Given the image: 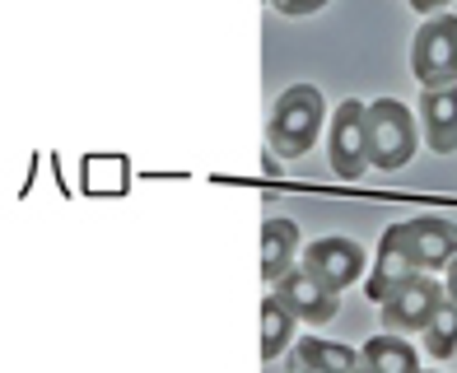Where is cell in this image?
<instances>
[{
  "label": "cell",
  "instance_id": "cell-1",
  "mask_svg": "<svg viewBox=\"0 0 457 373\" xmlns=\"http://www.w3.org/2000/svg\"><path fill=\"white\" fill-rule=\"evenodd\" d=\"M327 121V103H322V89L318 85H289L276 108H271V127H266V136H271V150L280 159H299L313 150V140L322 131Z\"/></svg>",
  "mask_w": 457,
  "mask_h": 373
},
{
  "label": "cell",
  "instance_id": "cell-2",
  "mask_svg": "<svg viewBox=\"0 0 457 373\" xmlns=\"http://www.w3.org/2000/svg\"><path fill=\"white\" fill-rule=\"evenodd\" d=\"M415 140H420V131H415V117L406 103L397 98L369 103V163L373 169H383V173L406 169L415 159Z\"/></svg>",
  "mask_w": 457,
  "mask_h": 373
},
{
  "label": "cell",
  "instance_id": "cell-3",
  "mask_svg": "<svg viewBox=\"0 0 457 373\" xmlns=\"http://www.w3.org/2000/svg\"><path fill=\"white\" fill-rule=\"evenodd\" d=\"M411 75L420 89H448L457 85V14H429L411 47Z\"/></svg>",
  "mask_w": 457,
  "mask_h": 373
},
{
  "label": "cell",
  "instance_id": "cell-4",
  "mask_svg": "<svg viewBox=\"0 0 457 373\" xmlns=\"http://www.w3.org/2000/svg\"><path fill=\"white\" fill-rule=\"evenodd\" d=\"M331 173L341 182H355L369 169V108L360 98H345L337 112H331Z\"/></svg>",
  "mask_w": 457,
  "mask_h": 373
},
{
  "label": "cell",
  "instance_id": "cell-5",
  "mask_svg": "<svg viewBox=\"0 0 457 373\" xmlns=\"http://www.w3.org/2000/svg\"><path fill=\"white\" fill-rule=\"evenodd\" d=\"M448 299V285L429 280V271H415L397 294H387L383 308V327L387 331H425V322L434 318V308Z\"/></svg>",
  "mask_w": 457,
  "mask_h": 373
},
{
  "label": "cell",
  "instance_id": "cell-6",
  "mask_svg": "<svg viewBox=\"0 0 457 373\" xmlns=\"http://www.w3.org/2000/svg\"><path fill=\"white\" fill-rule=\"evenodd\" d=\"M271 289H276L289 308H295L299 322H313V327L331 322V318H337V308H341V289H331L327 280H318L308 266H299V271H285Z\"/></svg>",
  "mask_w": 457,
  "mask_h": 373
},
{
  "label": "cell",
  "instance_id": "cell-7",
  "mask_svg": "<svg viewBox=\"0 0 457 373\" xmlns=\"http://www.w3.org/2000/svg\"><path fill=\"white\" fill-rule=\"evenodd\" d=\"M364 247L355 238H313L303 247V266L318 280H327L331 289H350L364 276Z\"/></svg>",
  "mask_w": 457,
  "mask_h": 373
},
{
  "label": "cell",
  "instance_id": "cell-8",
  "mask_svg": "<svg viewBox=\"0 0 457 373\" xmlns=\"http://www.w3.org/2000/svg\"><path fill=\"white\" fill-rule=\"evenodd\" d=\"M402 243H406V253L411 261L420 266V271H444V266L457 257V224L448 220H406L402 224Z\"/></svg>",
  "mask_w": 457,
  "mask_h": 373
},
{
  "label": "cell",
  "instance_id": "cell-9",
  "mask_svg": "<svg viewBox=\"0 0 457 373\" xmlns=\"http://www.w3.org/2000/svg\"><path fill=\"white\" fill-rule=\"evenodd\" d=\"M415 271H420V266L411 261L406 243H402V224H392V229L383 234V243H378V261H373V276H369V299L383 303L387 294H397Z\"/></svg>",
  "mask_w": 457,
  "mask_h": 373
},
{
  "label": "cell",
  "instance_id": "cell-10",
  "mask_svg": "<svg viewBox=\"0 0 457 373\" xmlns=\"http://www.w3.org/2000/svg\"><path fill=\"white\" fill-rule=\"evenodd\" d=\"M420 112H425V145L434 154H453L457 150V85L420 89Z\"/></svg>",
  "mask_w": 457,
  "mask_h": 373
},
{
  "label": "cell",
  "instance_id": "cell-11",
  "mask_svg": "<svg viewBox=\"0 0 457 373\" xmlns=\"http://www.w3.org/2000/svg\"><path fill=\"white\" fill-rule=\"evenodd\" d=\"M295 253H299V224L266 220L262 224V280L276 285L285 271H295Z\"/></svg>",
  "mask_w": 457,
  "mask_h": 373
},
{
  "label": "cell",
  "instance_id": "cell-12",
  "mask_svg": "<svg viewBox=\"0 0 457 373\" xmlns=\"http://www.w3.org/2000/svg\"><path fill=\"white\" fill-rule=\"evenodd\" d=\"M360 360L373 373H415V369H420V350H415L406 336H397V331H383V336L364 341Z\"/></svg>",
  "mask_w": 457,
  "mask_h": 373
},
{
  "label": "cell",
  "instance_id": "cell-13",
  "mask_svg": "<svg viewBox=\"0 0 457 373\" xmlns=\"http://www.w3.org/2000/svg\"><path fill=\"white\" fill-rule=\"evenodd\" d=\"M295 308H289L276 289L262 299V360L266 364H276L285 350H289V341H295Z\"/></svg>",
  "mask_w": 457,
  "mask_h": 373
},
{
  "label": "cell",
  "instance_id": "cell-14",
  "mask_svg": "<svg viewBox=\"0 0 457 373\" xmlns=\"http://www.w3.org/2000/svg\"><path fill=\"white\" fill-rule=\"evenodd\" d=\"M360 350L337 345V341H322V336H303L295 345V369H313V373H350L360 369Z\"/></svg>",
  "mask_w": 457,
  "mask_h": 373
},
{
  "label": "cell",
  "instance_id": "cell-15",
  "mask_svg": "<svg viewBox=\"0 0 457 373\" xmlns=\"http://www.w3.org/2000/svg\"><path fill=\"white\" fill-rule=\"evenodd\" d=\"M425 355L429 360H453L457 355V299H444L425 322Z\"/></svg>",
  "mask_w": 457,
  "mask_h": 373
},
{
  "label": "cell",
  "instance_id": "cell-16",
  "mask_svg": "<svg viewBox=\"0 0 457 373\" xmlns=\"http://www.w3.org/2000/svg\"><path fill=\"white\" fill-rule=\"evenodd\" d=\"M266 5H271V10H280V14H318L322 5H327V0H266Z\"/></svg>",
  "mask_w": 457,
  "mask_h": 373
},
{
  "label": "cell",
  "instance_id": "cell-17",
  "mask_svg": "<svg viewBox=\"0 0 457 373\" xmlns=\"http://www.w3.org/2000/svg\"><path fill=\"white\" fill-rule=\"evenodd\" d=\"M406 5H411L415 14H444V10L453 5V0H406Z\"/></svg>",
  "mask_w": 457,
  "mask_h": 373
},
{
  "label": "cell",
  "instance_id": "cell-18",
  "mask_svg": "<svg viewBox=\"0 0 457 373\" xmlns=\"http://www.w3.org/2000/svg\"><path fill=\"white\" fill-rule=\"evenodd\" d=\"M448 299H457V257L448 261Z\"/></svg>",
  "mask_w": 457,
  "mask_h": 373
}]
</instances>
